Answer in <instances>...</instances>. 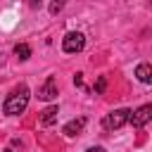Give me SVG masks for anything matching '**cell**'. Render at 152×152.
<instances>
[{
    "mask_svg": "<svg viewBox=\"0 0 152 152\" xmlns=\"http://www.w3.org/2000/svg\"><path fill=\"white\" fill-rule=\"evenodd\" d=\"M26 104H28V88L26 86H19L14 93H10V97L2 104V109H5V114L17 116V114H21L26 109Z\"/></svg>",
    "mask_w": 152,
    "mask_h": 152,
    "instance_id": "obj_1",
    "label": "cell"
},
{
    "mask_svg": "<svg viewBox=\"0 0 152 152\" xmlns=\"http://www.w3.org/2000/svg\"><path fill=\"white\" fill-rule=\"evenodd\" d=\"M128 116H131V109H114V112H109L104 116L102 124H104L107 131H116V128H121V126L128 124Z\"/></svg>",
    "mask_w": 152,
    "mask_h": 152,
    "instance_id": "obj_2",
    "label": "cell"
},
{
    "mask_svg": "<svg viewBox=\"0 0 152 152\" xmlns=\"http://www.w3.org/2000/svg\"><path fill=\"white\" fill-rule=\"evenodd\" d=\"M83 45H86V36H83L81 31H69V33L64 36V40H62V48H64V52H69V55L81 52Z\"/></svg>",
    "mask_w": 152,
    "mask_h": 152,
    "instance_id": "obj_3",
    "label": "cell"
},
{
    "mask_svg": "<svg viewBox=\"0 0 152 152\" xmlns=\"http://www.w3.org/2000/svg\"><path fill=\"white\" fill-rule=\"evenodd\" d=\"M150 119H152V104H142V107H138L135 112H131V116H128V121H131L135 128L147 126Z\"/></svg>",
    "mask_w": 152,
    "mask_h": 152,
    "instance_id": "obj_4",
    "label": "cell"
},
{
    "mask_svg": "<svg viewBox=\"0 0 152 152\" xmlns=\"http://www.w3.org/2000/svg\"><path fill=\"white\" fill-rule=\"evenodd\" d=\"M38 97H40V100H55V97H57V81H55L52 76H50V78L40 86Z\"/></svg>",
    "mask_w": 152,
    "mask_h": 152,
    "instance_id": "obj_5",
    "label": "cell"
},
{
    "mask_svg": "<svg viewBox=\"0 0 152 152\" xmlns=\"http://www.w3.org/2000/svg\"><path fill=\"white\" fill-rule=\"evenodd\" d=\"M83 126H86V119H83V116H81V119H71V121L64 126V135L74 138V135H78V133L83 131Z\"/></svg>",
    "mask_w": 152,
    "mask_h": 152,
    "instance_id": "obj_6",
    "label": "cell"
},
{
    "mask_svg": "<svg viewBox=\"0 0 152 152\" xmlns=\"http://www.w3.org/2000/svg\"><path fill=\"white\" fill-rule=\"evenodd\" d=\"M135 76H138L140 83H150V81H152V66L145 64V62L138 64V66H135Z\"/></svg>",
    "mask_w": 152,
    "mask_h": 152,
    "instance_id": "obj_7",
    "label": "cell"
},
{
    "mask_svg": "<svg viewBox=\"0 0 152 152\" xmlns=\"http://www.w3.org/2000/svg\"><path fill=\"white\" fill-rule=\"evenodd\" d=\"M57 104H50L48 109H43V114H40V124L43 126H50V124H55V119H57Z\"/></svg>",
    "mask_w": 152,
    "mask_h": 152,
    "instance_id": "obj_8",
    "label": "cell"
},
{
    "mask_svg": "<svg viewBox=\"0 0 152 152\" xmlns=\"http://www.w3.org/2000/svg\"><path fill=\"white\" fill-rule=\"evenodd\" d=\"M14 55H17V57L24 62V59H28V57H31V48H28L26 43H19V45L14 48Z\"/></svg>",
    "mask_w": 152,
    "mask_h": 152,
    "instance_id": "obj_9",
    "label": "cell"
},
{
    "mask_svg": "<svg viewBox=\"0 0 152 152\" xmlns=\"http://www.w3.org/2000/svg\"><path fill=\"white\" fill-rule=\"evenodd\" d=\"M104 88H107V78H104V76H100V78L95 81V93L100 95V93H104Z\"/></svg>",
    "mask_w": 152,
    "mask_h": 152,
    "instance_id": "obj_10",
    "label": "cell"
},
{
    "mask_svg": "<svg viewBox=\"0 0 152 152\" xmlns=\"http://www.w3.org/2000/svg\"><path fill=\"white\" fill-rule=\"evenodd\" d=\"M5 152H21V142H19V140H12V142L5 147Z\"/></svg>",
    "mask_w": 152,
    "mask_h": 152,
    "instance_id": "obj_11",
    "label": "cell"
},
{
    "mask_svg": "<svg viewBox=\"0 0 152 152\" xmlns=\"http://www.w3.org/2000/svg\"><path fill=\"white\" fill-rule=\"evenodd\" d=\"M59 10H62V2H52V5H50V12H52V14H57Z\"/></svg>",
    "mask_w": 152,
    "mask_h": 152,
    "instance_id": "obj_12",
    "label": "cell"
},
{
    "mask_svg": "<svg viewBox=\"0 0 152 152\" xmlns=\"http://www.w3.org/2000/svg\"><path fill=\"white\" fill-rule=\"evenodd\" d=\"M74 83L81 88V86H83V74H76V76H74Z\"/></svg>",
    "mask_w": 152,
    "mask_h": 152,
    "instance_id": "obj_13",
    "label": "cell"
},
{
    "mask_svg": "<svg viewBox=\"0 0 152 152\" xmlns=\"http://www.w3.org/2000/svg\"><path fill=\"white\" fill-rule=\"evenodd\" d=\"M88 152H107V150H102V147H90Z\"/></svg>",
    "mask_w": 152,
    "mask_h": 152,
    "instance_id": "obj_14",
    "label": "cell"
}]
</instances>
